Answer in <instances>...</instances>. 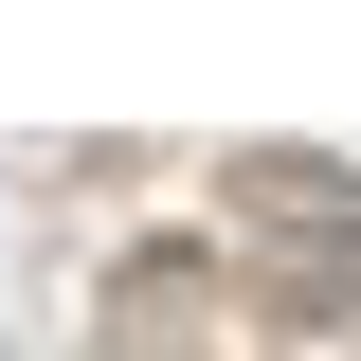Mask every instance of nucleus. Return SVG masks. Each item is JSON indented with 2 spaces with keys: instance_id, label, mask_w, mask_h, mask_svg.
I'll use <instances>...</instances> for the list:
<instances>
[{
  "instance_id": "obj_1",
  "label": "nucleus",
  "mask_w": 361,
  "mask_h": 361,
  "mask_svg": "<svg viewBox=\"0 0 361 361\" xmlns=\"http://www.w3.org/2000/svg\"><path fill=\"white\" fill-rule=\"evenodd\" d=\"M217 199H235V235L271 253V307L361 325V163H325V145H235Z\"/></svg>"
}]
</instances>
